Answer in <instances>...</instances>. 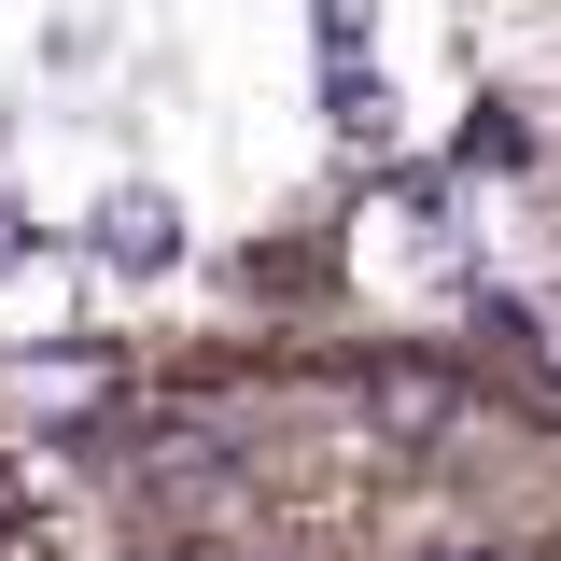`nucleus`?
<instances>
[{"instance_id": "f03ea898", "label": "nucleus", "mask_w": 561, "mask_h": 561, "mask_svg": "<svg viewBox=\"0 0 561 561\" xmlns=\"http://www.w3.org/2000/svg\"><path fill=\"white\" fill-rule=\"evenodd\" d=\"M0 561H99L84 548V505H70V478H57V449H43L14 408H0Z\"/></svg>"}, {"instance_id": "f257e3e1", "label": "nucleus", "mask_w": 561, "mask_h": 561, "mask_svg": "<svg viewBox=\"0 0 561 561\" xmlns=\"http://www.w3.org/2000/svg\"><path fill=\"white\" fill-rule=\"evenodd\" d=\"M43 449L99 561H561V351L491 323H154Z\"/></svg>"}]
</instances>
